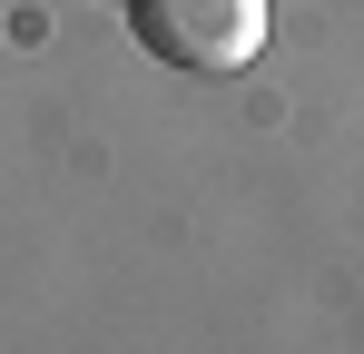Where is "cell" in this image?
Wrapping results in <instances>:
<instances>
[{
    "instance_id": "cell-1",
    "label": "cell",
    "mask_w": 364,
    "mask_h": 354,
    "mask_svg": "<svg viewBox=\"0 0 364 354\" xmlns=\"http://www.w3.org/2000/svg\"><path fill=\"white\" fill-rule=\"evenodd\" d=\"M128 30L168 69L227 79V69H246L266 50V0H128Z\"/></svg>"
}]
</instances>
